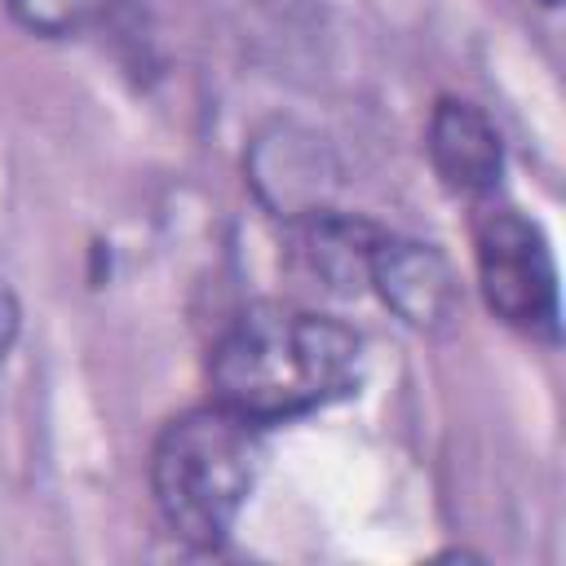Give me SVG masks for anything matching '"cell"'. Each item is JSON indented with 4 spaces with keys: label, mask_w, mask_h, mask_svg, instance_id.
<instances>
[{
    "label": "cell",
    "mask_w": 566,
    "mask_h": 566,
    "mask_svg": "<svg viewBox=\"0 0 566 566\" xmlns=\"http://www.w3.org/2000/svg\"><path fill=\"white\" fill-rule=\"evenodd\" d=\"M363 340L345 323L261 301L243 310L208 358V380L217 402L248 416L252 424H274L305 416L358 385Z\"/></svg>",
    "instance_id": "1"
},
{
    "label": "cell",
    "mask_w": 566,
    "mask_h": 566,
    "mask_svg": "<svg viewBox=\"0 0 566 566\" xmlns=\"http://www.w3.org/2000/svg\"><path fill=\"white\" fill-rule=\"evenodd\" d=\"M261 464V424L248 416L221 402L172 416L150 447V495L164 526L195 548H217L239 522Z\"/></svg>",
    "instance_id": "2"
},
{
    "label": "cell",
    "mask_w": 566,
    "mask_h": 566,
    "mask_svg": "<svg viewBox=\"0 0 566 566\" xmlns=\"http://www.w3.org/2000/svg\"><path fill=\"white\" fill-rule=\"evenodd\" d=\"M473 261L486 310L539 340H557V270L539 221L495 203L473 221Z\"/></svg>",
    "instance_id": "3"
},
{
    "label": "cell",
    "mask_w": 566,
    "mask_h": 566,
    "mask_svg": "<svg viewBox=\"0 0 566 566\" xmlns=\"http://www.w3.org/2000/svg\"><path fill=\"white\" fill-rule=\"evenodd\" d=\"M248 181L256 199L287 221H301L310 212L332 208V186H336V164L323 146V137L296 128V124H270L265 133L252 137L248 150Z\"/></svg>",
    "instance_id": "4"
},
{
    "label": "cell",
    "mask_w": 566,
    "mask_h": 566,
    "mask_svg": "<svg viewBox=\"0 0 566 566\" xmlns=\"http://www.w3.org/2000/svg\"><path fill=\"white\" fill-rule=\"evenodd\" d=\"M367 283L416 332H447L455 323V314H460L455 270L433 243L380 234V243L371 252Z\"/></svg>",
    "instance_id": "5"
},
{
    "label": "cell",
    "mask_w": 566,
    "mask_h": 566,
    "mask_svg": "<svg viewBox=\"0 0 566 566\" xmlns=\"http://www.w3.org/2000/svg\"><path fill=\"white\" fill-rule=\"evenodd\" d=\"M424 150L447 190L486 199L504 172V146L495 124L464 97H442L424 128Z\"/></svg>",
    "instance_id": "6"
},
{
    "label": "cell",
    "mask_w": 566,
    "mask_h": 566,
    "mask_svg": "<svg viewBox=\"0 0 566 566\" xmlns=\"http://www.w3.org/2000/svg\"><path fill=\"white\" fill-rule=\"evenodd\" d=\"M296 226H301V256H305L310 274H318L332 292H358L367 283L371 252L385 230H376L363 217L336 212V208L310 212Z\"/></svg>",
    "instance_id": "7"
},
{
    "label": "cell",
    "mask_w": 566,
    "mask_h": 566,
    "mask_svg": "<svg viewBox=\"0 0 566 566\" xmlns=\"http://www.w3.org/2000/svg\"><path fill=\"white\" fill-rule=\"evenodd\" d=\"M119 0H9V13L35 35L66 40V35H80L97 22H106V13Z\"/></svg>",
    "instance_id": "8"
},
{
    "label": "cell",
    "mask_w": 566,
    "mask_h": 566,
    "mask_svg": "<svg viewBox=\"0 0 566 566\" xmlns=\"http://www.w3.org/2000/svg\"><path fill=\"white\" fill-rule=\"evenodd\" d=\"M18 327H22L18 296H13V287L0 279V367H4V358H9V349H13V340H18Z\"/></svg>",
    "instance_id": "9"
},
{
    "label": "cell",
    "mask_w": 566,
    "mask_h": 566,
    "mask_svg": "<svg viewBox=\"0 0 566 566\" xmlns=\"http://www.w3.org/2000/svg\"><path fill=\"white\" fill-rule=\"evenodd\" d=\"M539 4H557V0H539Z\"/></svg>",
    "instance_id": "10"
}]
</instances>
